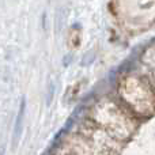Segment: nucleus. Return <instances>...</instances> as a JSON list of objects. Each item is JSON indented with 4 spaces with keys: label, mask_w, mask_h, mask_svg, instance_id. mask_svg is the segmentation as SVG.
Returning <instances> with one entry per match:
<instances>
[{
    "label": "nucleus",
    "mask_w": 155,
    "mask_h": 155,
    "mask_svg": "<svg viewBox=\"0 0 155 155\" xmlns=\"http://www.w3.org/2000/svg\"><path fill=\"white\" fill-rule=\"evenodd\" d=\"M120 97L136 117H150L155 113V87L146 78L131 74L121 82Z\"/></svg>",
    "instance_id": "obj_2"
},
{
    "label": "nucleus",
    "mask_w": 155,
    "mask_h": 155,
    "mask_svg": "<svg viewBox=\"0 0 155 155\" xmlns=\"http://www.w3.org/2000/svg\"><path fill=\"white\" fill-rule=\"evenodd\" d=\"M91 121L110 134L118 142L128 139L136 128V116L125 106L110 101L95 104L91 112Z\"/></svg>",
    "instance_id": "obj_1"
}]
</instances>
